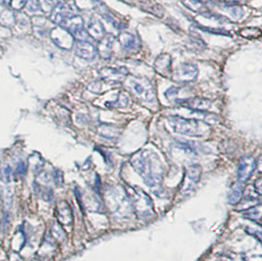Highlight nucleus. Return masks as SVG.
I'll return each mask as SVG.
<instances>
[{"instance_id": "10", "label": "nucleus", "mask_w": 262, "mask_h": 261, "mask_svg": "<svg viewBox=\"0 0 262 261\" xmlns=\"http://www.w3.org/2000/svg\"><path fill=\"white\" fill-rule=\"evenodd\" d=\"M70 15H72L70 7L64 2L59 1L54 5L53 9L50 12V20L53 24L60 26Z\"/></svg>"}, {"instance_id": "11", "label": "nucleus", "mask_w": 262, "mask_h": 261, "mask_svg": "<svg viewBox=\"0 0 262 261\" xmlns=\"http://www.w3.org/2000/svg\"><path fill=\"white\" fill-rule=\"evenodd\" d=\"M76 55L80 58L86 61L95 59L97 55L96 48L93 44L89 41L78 40L76 44Z\"/></svg>"}, {"instance_id": "29", "label": "nucleus", "mask_w": 262, "mask_h": 261, "mask_svg": "<svg viewBox=\"0 0 262 261\" xmlns=\"http://www.w3.org/2000/svg\"><path fill=\"white\" fill-rule=\"evenodd\" d=\"M0 3L4 6H10V3H11V0H0Z\"/></svg>"}, {"instance_id": "26", "label": "nucleus", "mask_w": 262, "mask_h": 261, "mask_svg": "<svg viewBox=\"0 0 262 261\" xmlns=\"http://www.w3.org/2000/svg\"><path fill=\"white\" fill-rule=\"evenodd\" d=\"M11 168L9 166L5 167L3 170H2V173H1V179L5 182H9L10 181V177H11Z\"/></svg>"}, {"instance_id": "3", "label": "nucleus", "mask_w": 262, "mask_h": 261, "mask_svg": "<svg viewBox=\"0 0 262 261\" xmlns=\"http://www.w3.org/2000/svg\"><path fill=\"white\" fill-rule=\"evenodd\" d=\"M168 123L175 133L189 137H203L206 127L200 120L184 118L181 116H170Z\"/></svg>"}, {"instance_id": "22", "label": "nucleus", "mask_w": 262, "mask_h": 261, "mask_svg": "<svg viewBox=\"0 0 262 261\" xmlns=\"http://www.w3.org/2000/svg\"><path fill=\"white\" fill-rule=\"evenodd\" d=\"M241 184H238V186H236L232 191L230 192V195H229V202L231 204H236L238 203L242 197H243V190H242V187L239 186Z\"/></svg>"}, {"instance_id": "6", "label": "nucleus", "mask_w": 262, "mask_h": 261, "mask_svg": "<svg viewBox=\"0 0 262 261\" xmlns=\"http://www.w3.org/2000/svg\"><path fill=\"white\" fill-rule=\"evenodd\" d=\"M49 35H50L52 41L58 48L69 50L74 47V44H75L74 36L71 33H69L66 29H64L61 26L55 27L54 29H52L50 31Z\"/></svg>"}, {"instance_id": "23", "label": "nucleus", "mask_w": 262, "mask_h": 261, "mask_svg": "<svg viewBox=\"0 0 262 261\" xmlns=\"http://www.w3.org/2000/svg\"><path fill=\"white\" fill-rule=\"evenodd\" d=\"M239 35L246 38H258L261 36V32L255 28H247L239 32Z\"/></svg>"}, {"instance_id": "17", "label": "nucleus", "mask_w": 262, "mask_h": 261, "mask_svg": "<svg viewBox=\"0 0 262 261\" xmlns=\"http://www.w3.org/2000/svg\"><path fill=\"white\" fill-rule=\"evenodd\" d=\"M182 3L191 11L193 12L200 13L203 16L209 17L211 15L210 10L208 7L205 5V3L203 0H182Z\"/></svg>"}, {"instance_id": "30", "label": "nucleus", "mask_w": 262, "mask_h": 261, "mask_svg": "<svg viewBox=\"0 0 262 261\" xmlns=\"http://www.w3.org/2000/svg\"><path fill=\"white\" fill-rule=\"evenodd\" d=\"M67 1H70V0H67Z\"/></svg>"}, {"instance_id": "27", "label": "nucleus", "mask_w": 262, "mask_h": 261, "mask_svg": "<svg viewBox=\"0 0 262 261\" xmlns=\"http://www.w3.org/2000/svg\"><path fill=\"white\" fill-rule=\"evenodd\" d=\"M26 172V166H25L24 162H20L18 164V166L16 168V173L20 176H23Z\"/></svg>"}, {"instance_id": "28", "label": "nucleus", "mask_w": 262, "mask_h": 261, "mask_svg": "<svg viewBox=\"0 0 262 261\" xmlns=\"http://www.w3.org/2000/svg\"><path fill=\"white\" fill-rule=\"evenodd\" d=\"M221 2H225V3H230V4H236L238 2H243L245 0H220Z\"/></svg>"}, {"instance_id": "4", "label": "nucleus", "mask_w": 262, "mask_h": 261, "mask_svg": "<svg viewBox=\"0 0 262 261\" xmlns=\"http://www.w3.org/2000/svg\"><path fill=\"white\" fill-rule=\"evenodd\" d=\"M171 79L180 83H191L196 80L199 69L192 63H183L171 73Z\"/></svg>"}, {"instance_id": "21", "label": "nucleus", "mask_w": 262, "mask_h": 261, "mask_svg": "<svg viewBox=\"0 0 262 261\" xmlns=\"http://www.w3.org/2000/svg\"><path fill=\"white\" fill-rule=\"evenodd\" d=\"M16 23V17L11 11L6 10L0 15V24L6 28H11Z\"/></svg>"}, {"instance_id": "9", "label": "nucleus", "mask_w": 262, "mask_h": 261, "mask_svg": "<svg viewBox=\"0 0 262 261\" xmlns=\"http://www.w3.org/2000/svg\"><path fill=\"white\" fill-rule=\"evenodd\" d=\"M165 97L171 102L181 104L191 97V91L187 86H172L165 92Z\"/></svg>"}, {"instance_id": "19", "label": "nucleus", "mask_w": 262, "mask_h": 261, "mask_svg": "<svg viewBox=\"0 0 262 261\" xmlns=\"http://www.w3.org/2000/svg\"><path fill=\"white\" fill-rule=\"evenodd\" d=\"M62 203H63V205H59V207L57 208V217H58L61 224L70 225L72 220H73L71 209L69 208V206L66 202H62Z\"/></svg>"}, {"instance_id": "1", "label": "nucleus", "mask_w": 262, "mask_h": 261, "mask_svg": "<svg viewBox=\"0 0 262 261\" xmlns=\"http://www.w3.org/2000/svg\"><path fill=\"white\" fill-rule=\"evenodd\" d=\"M132 164L149 187H156L162 180V165L158 158L148 150L133 156Z\"/></svg>"}, {"instance_id": "12", "label": "nucleus", "mask_w": 262, "mask_h": 261, "mask_svg": "<svg viewBox=\"0 0 262 261\" xmlns=\"http://www.w3.org/2000/svg\"><path fill=\"white\" fill-rule=\"evenodd\" d=\"M154 68L156 73L163 77L170 76L172 73V57L167 53L160 54L155 59Z\"/></svg>"}, {"instance_id": "25", "label": "nucleus", "mask_w": 262, "mask_h": 261, "mask_svg": "<svg viewBox=\"0 0 262 261\" xmlns=\"http://www.w3.org/2000/svg\"><path fill=\"white\" fill-rule=\"evenodd\" d=\"M26 1L27 0H11L10 6L15 10H21L26 5Z\"/></svg>"}, {"instance_id": "18", "label": "nucleus", "mask_w": 262, "mask_h": 261, "mask_svg": "<svg viewBox=\"0 0 262 261\" xmlns=\"http://www.w3.org/2000/svg\"><path fill=\"white\" fill-rule=\"evenodd\" d=\"M218 7L220 10L227 13L232 19H235V20H239L244 15V10L242 9V7H239L236 4L222 2L220 5H218Z\"/></svg>"}, {"instance_id": "8", "label": "nucleus", "mask_w": 262, "mask_h": 261, "mask_svg": "<svg viewBox=\"0 0 262 261\" xmlns=\"http://www.w3.org/2000/svg\"><path fill=\"white\" fill-rule=\"evenodd\" d=\"M255 167H256V162L254 157L250 155L243 157L238 163V181L239 182L238 184H244L247 181H249V179L251 177V175L255 170Z\"/></svg>"}, {"instance_id": "14", "label": "nucleus", "mask_w": 262, "mask_h": 261, "mask_svg": "<svg viewBox=\"0 0 262 261\" xmlns=\"http://www.w3.org/2000/svg\"><path fill=\"white\" fill-rule=\"evenodd\" d=\"M211 104H212L211 100L200 97V96H194V97L191 96L181 103L182 106L186 107L191 110H195V111H206L211 107Z\"/></svg>"}, {"instance_id": "7", "label": "nucleus", "mask_w": 262, "mask_h": 261, "mask_svg": "<svg viewBox=\"0 0 262 261\" xmlns=\"http://www.w3.org/2000/svg\"><path fill=\"white\" fill-rule=\"evenodd\" d=\"M128 75L129 71L126 67H103L98 71V76L100 79L108 83H120L124 81Z\"/></svg>"}, {"instance_id": "15", "label": "nucleus", "mask_w": 262, "mask_h": 261, "mask_svg": "<svg viewBox=\"0 0 262 261\" xmlns=\"http://www.w3.org/2000/svg\"><path fill=\"white\" fill-rule=\"evenodd\" d=\"M118 40L122 48L127 51H136L141 47V41L138 36L129 32H121L118 36Z\"/></svg>"}, {"instance_id": "16", "label": "nucleus", "mask_w": 262, "mask_h": 261, "mask_svg": "<svg viewBox=\"0 0 262 261\" xmlns=\"http://www.w3.org/2000/svg\"><path fill=\"white\" fill-rule=\"evenodd\" d=\"M85 32L90 37L94 38L96 41H99L103 36H105V30L103 25L96 18H92L89 21Z\"/></svg>"}, {"instance_id": "24", "label": "nucleus", "mask_w": 262, "mask_h": 261, "mask_svg": "<svg viewBox=\"0 0 262 261\" xmlns=\"http://www.w3.org/2000/svg\"><path fill=\"white\" fill-rule=\"evenodd\" d=\"M25 7L29 12L36 13L40 10L38 0H27Z\"/></svg>"}, {"instance_id": "20", "label": "nucleus", "mask_w": 262, "mask_h": 261, "mask_svg": "<svg viewBox=\"0 0 262 261\" xmlns=\"http://www.w3.org/2000/svg\"><path fill=\"white\" fill-rule=\"evenodd\" d=\"M129 101H130V98L127 94L119 93L116 95L115 100L107 101L105 105L107 107H127L129 105Z\"/></svg>"}, {"instance_id": "13", "label": "nucleus", "mask_w": 262, "mask_h": 261, "mask_svg": "<svg viewBox=\"0 0 262 261\" xmlns=\"http://www.w3.org/2000/svg\"><path fill=\"white\" fill-rule=\"evenodd\" d=\"M114 45V36L105 35L97 44L96 52L102 59H109L112 56Z\"/></svg>"}, {"instance_id": "2", "label": "nucleus", "mask_w": 262, "mask_h": 261, "mask_svg": "<svg viewBox=\"0 0 262 261\" xmlns=\"http://www.w3.org/2000/svg\"><path fill=\"white\" fill-rule=\"evenodd\" d=\"M125 88L132 95L143 102H154L156 100V92L154 84L146 78L129 77L123 81Z\"/></svg>"}, {"instance_id": "5", "label": "nucleus", "mask_w": 262, "mask_h": 261, "mask_svg": "<svg viewBox=\"0 0 262 261\" xmlns=\"http://www.w3.org/2000/svg\"><path fill=\"white\" fill-rule=\"evenodd\" d=\"M60 26L71 33L74 38L78 40L88 41L90 37L83 28V19L80 15H70Z\"/></svg>"}]
</instances>
